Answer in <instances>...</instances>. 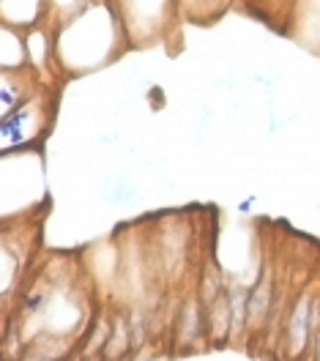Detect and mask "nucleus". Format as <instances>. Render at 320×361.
<instances>
[{
  "instance_id": "obj_1",
  "label": "nucleus",
  "mask_w": 320,
  "mask_h": 361,
  "mask_svg": "<svg viewBox=\"0 0 320 361\" xmlns=\"http://www.w3.org/2000/svg\"><path fill=\"white\" fill-rule=\"evenodd\" d=\"M318 301H309V295H301L293 304V312L288 317V329H285V350L290 359H298L307 353L312 329L318 323Z\"/></svg>"
},
{
  "instance_id": "obj_2",
  "label": "nucleus",
  "mask_w": 320,
  "mask_h": 361,
  "mask_svg": "<svg viewBox=\"0 0 320 361\" xmlns=\"http://www.w3.org/2000/svg\"><path fill=\"white\" fill-rule=\"evenodd\" d=\"M176 331H178V337H181L186 345L195 337H200L203 331H208L206 310L200 307V298H197V295H189V298L183 301L181 312H178V326H176Z\"/></svg>"
},
{
  "instance_id": "obj_3",
  "label": "nucleus",
  "mask_w": 320,
  "mask_h": 361,
  "mask_svg": "<svg viewBox=\"0 0 320 361\" xmlns=\"http://www.w3.org/2000/svg\"><path fill=\"white\" fill-rule=\"evenodd\" d=\"M271 298H274V288H271V276H269V271H263V276L257 279V285H254V290H250V304H247V310H250V323H263L266 315L271 312Z\"/></svg>"
},
{
  "instance_id": "obj_4",
  "label": "nucleus",
  "mask_w": 320,
  "mask_h": 361,
  "mask_svg": "<svg viewBox=\"0 0 320 361\" xmlns=\"http://www.w3.org/2000/svg\"><path fill=\"white\" fill-rule=\"evenodd\" d=\"M135 345V339H132V326H129V320L123 315L115 317L113 323V331H110V339H107V345H104V353L110 356V359H123V353L129 356V348Z\"/></svg>"
},
{
  "instance_id": "obj_5",
  "label": "nucleus",
  "mask_w": 320,
  "mask_h": 361,
  "mask_svg": "<svg viewBox=\"0 0 320 361\" xmlns=\"http://www.w3.org/2000/svg\"><path fill=\"white\" fill-rule=\"evenodd\" d=\"M315 361H320V331L318 337H315Z\"/></svg>"
}]
</instances>
